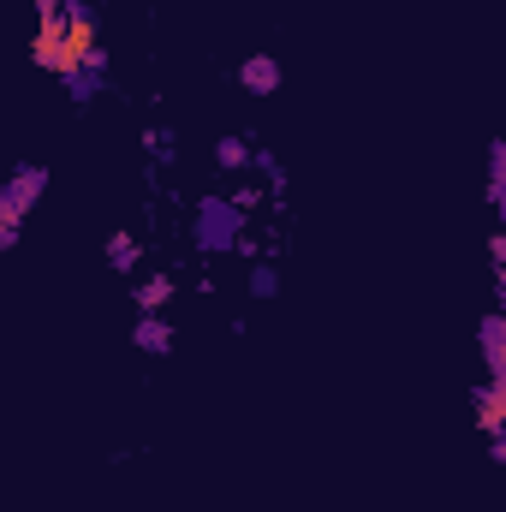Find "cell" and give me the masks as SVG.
<instances>
[{"mask_svg": "<svg viewBox=\"0 0 506 512\" xmlns=\"http://www.w3.org/2000/svg\"><path fill=\"white\" fill-rule=\"evenodd\" d=\"M215 161H221L227 173H239V167H251V143H245V137H221V143H215Z\"/></svg>", "mask_w": 506, "mask_h": 512, "instance_id": "8", "label": "cell"}, {"mask_svg": "<svg viewBox=\"0 0 506 512\" xmlns=\"http://www.w3.org/2000/svg\"><path fill=\"white\" fill-rule=\"evenodd\" d=\"M239 84H245L251 96H274V90H280V60H274V54H251V60L239 66Z\"/></svg>", "mask_w": 506, "mask_h": 512, "instance_id": "3", "label": "cell"}, {"mask_svg": "<svg viewBox=\"0 0 506 512\" xmlns=\"http://www.w3.org/2000/svg\"><path fill=\"white\" fill-rule=\"evenodd\" d=\"M42 185H48V173H42V167H24V173H12V185L0 191V251L18 239V227H24V209L42 197Z\"/></svg>", "mask_w": 506, "mask_h": 512, "instance_id": "2", "label": "cell"}, {"mask_svg": "<svg viewBox=\"0 0 506 512\" xmlns=\"http://www.w3.org/2000/svg\"><path fill=\"white\" fill-rule=\"evenodd\" d=\"M167 304H173V274H149V280L137 286V310H143V316H161Z\"/></svg>", "mask_w": 506, "mask_h": 512, "instance_id": "6", "label": "cell"}, {"mask_svg": "<svg viewBox=\"0 0 506 512\" xmlns=\"http://www.w3.org/2000/svg\"><path fill=\"white\" fill-rule=\"evenodd\" d=\"M501 417H506V387L501 382H483V387H477V423H483V435H489V441L501 435Z\"/></svg>", "mask_w": 506, "mask_h": 512, "instance_id": "4", "label": "cell"}, {"mask_svg": "<svg viewBox=\"0 0 506 512\" xmlns=\"http://www.w3.org/2000/svg\"><path fill=\"white\" fill-rule=\"evenodd\" d=\"M108 72V48H102V24H96V12L90 6H66V18H60V48H54V78H102Z\"/></svg>", "mask_w": 506, "mask_h": 512, "instance_id": "1", "label": "cell"}, {"mask_svg": "<svg viewBox=\"0 0 506 512\" xmlns=\"http://www.w3.org/2000/svg\"><path fill=\"white\" fill-rule=\"evenodd\" d=\"M251 286H256V298H274V274H268V268H256Z\"/></svg>", "mask_w": 506, "mask_h": 512, "instance_id": "10", "label": "cell"}, {"mask_svg": "<svg viewBox=\"0 0 506 512\" xmlns=\"http://www.w3.org/2000/svg\"><path fill=\"white\" fill-rule=\"evenodd\" d=\"M262 203H268V185H239L227 209H233V215H251V209H262Z\"/></svg>", "mask_w": 506, "mask_h": 512, "instance_id": "9", "label": "cell"}, {"mask_svg": "<svg viewBox=\"0 0 506 512\" xmlns=\"http://www.w3.org/2000/svg\"><path fill=\"white\" fill-rule=\"evenodd\" d=\"M60 6H84V0H60Z\"/></svg>", "mask_w": 506, "mask_h": 512, "instance_id": "11", "label": "cell"}, {"mask_svg": "<svg viewBox=\"0 0 506 512\" xmlns=\"http://www.w3.org/2000/svg\"><path fill=\"white\" fill-rule=\"evenodd\" d=\"M131 346H137V352H155V358H161V352H173V328H167L161 316H143V322L131 328Z\"/></svg>", "mask_w": 506, "mask_h": 512, "instance_id": "5", "label": "cell"}, {"mask_svg": "<svg viewBox=\"0 0 506 512\" xmlns=\"http://www.w3.org/2000/svg\"><path fill=\"white\" fill-rule=\"evenodd\" d=\"M137 262H143V245H137L131 233H114V239H108V268H114V274H131Z\"/></svg>", "mask_w": 506, "mask_h": 512, "instance_id": "7", "label": "cell"}]
</instances>
